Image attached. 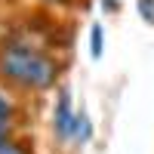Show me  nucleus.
Listing matches in <instances>:
<instances>
[{
	"mask_svg": "<svg viewBox=\"0 0 154 154\" xmlns=\"http://www.w3.org/2000/svg\"><path fill=\"white\" fill-rule=\"evenodd\" d=\"M62 80V62L46 49L9 40L0 46V83L12 93H49Z\"/></svg>",
	"mask_w": 154,
	"mask_h": 154,
	"instance_id": "f257e3e1",
	"label": "nucleus"
},
{
	"mask_svg": "<svg viewBox=\"0 0 154 154\" xmlns=\"http://www.w3.org/2000/svg\"><path fill=\"white\" fill-rule=\"evenodd\" d=\"M71 123H74V105H71V93L65 86L56 93V108H53V136L59 145L71 142Z\"/></svg>",
	"mask_w": 154,
	"mask_h": 154,
	"instance_id": "f03ea898",
	"label": "nucleus"
},
{
	"mask_svg": "<svg viewBox=\"0 0 154 154\" xmlns=\"http://www.w3.org/2000/svg\"><path fill=\"white\" fill-rule=\"evenodd\" d=\"M89 139H93V123H89V114L80 108L74 111V123H71V145H86Z\"/></svg>",
	"mask_w": 154,
	"mask_h": 154,
	"instance_id": "7ed1b4c3",
	"label": "nucleus"
},
{
	"mask_svg": "<svg viewBox=\"0 0 154 154\" xmlns=\"http://www.w3.org/2000/svg\"><path fill=\"white\" fill-rule=\"evenodd\" d=\"M0 154H37V145H34L31 136L16 133L12 139H6V142L0 145Z\"/></svg>",
	"mask_w": 154,
	"mask_h": 154,
	"instance_id": "20e7f679",
	"label": "nucleus"
},
{
	"mask_svg": "<svg viewBox=\"0 0 154 154\" xmlns=\"http://www.w3.org/2000/svg\"><path fill=\"white\" fill-rule=\"evenodd\" d=\"M19 133V123H16V117H0V145L6 142V139H12Z\"/></svg>",
	"mask_w": 154,
	"mask_h": 154,
	"instance_id": "39448f33",
	"label": "nucleus"
},
{
	"mask_svg": "<svg viewBox=\"0 0 154 154\" xmlns=\"http://www.w3.org/2000/svg\"><path fill=\"white\" fill-rule=\"evenodd\" d=\"M139 12L148 25H154V0H139Z\"/></svg>",
	"mask_w": 154,
	"mask_h": 154,
	"instance_id": "423d86ee",
	"label": "nucleus"
},
{
	"mask_svg": "<svg viewBox=\"0 0 154 154\" xmlns=\"http://www.w3.org/2000/svg\"><path fill=\"white\" fill-rule=\"evenodd\" d=\"M93 56H96V59L102 56V28H99V25L93 28Z\"/></svg>",
	"mask_w": 154,
	"mask_h": 154,
	"instance_id": "0eeeda50",
	"label": "nucleus"
},
{
	"mask_svg": "<svg viewBox=\"0 0 154 154\" xmlns=\"http://www.w3.org/2000/svg\"><path fill=\"white\" fill-rule=\"evenodd\" d=\"M43 3H49V6H65V3H71V0H43Z\"/></svg>",
	"mask_w": 154,
	"mask_h": 154,
	"instance_id": "6e6552de",
	"label": "nucleus"
}]
</instances>
